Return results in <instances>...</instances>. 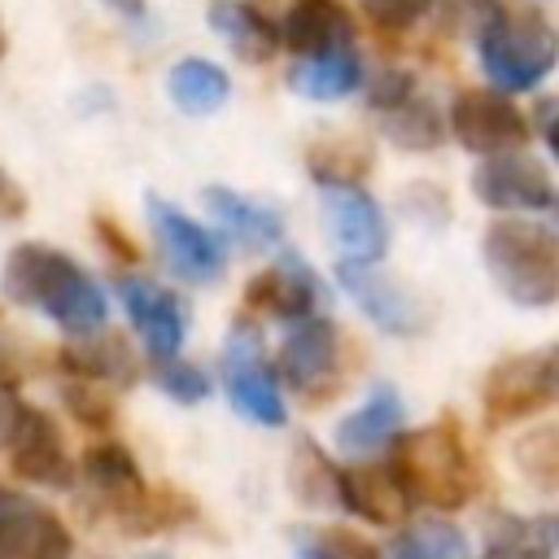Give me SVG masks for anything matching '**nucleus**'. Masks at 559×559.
<instances>
[{
    "label": "nucleus",
    "instance_id": "obj_17",
    "mask_svg": "<svg viewBox=\"0 0 559 559\" xmlns=\"http://www.w3.org/2000/svg\"><path fill=\"white\" fill-rule=\"evenodd\" d=\"M358 79H362V61L354 52V39L297 57V66L288 70V87L306 100H341L358 87Z\"/></svg>",
    "mask_w": 559,
    "mask_h": 559
},
{
    "label": "nucleus",
    "instance_id": "obj_27",
    "mask_svg": "<svg viewBox=\"0 0 559 559\" xmlns=\"http://www.w3.org/2000/svg\"><path fill=\"white\" fill-rule=\"evenodd\" d=\"M380 127L397 148H437L445 135V122L437 118V109L419 96H406L393 109H380Z\"/></svg>",
    "mask_w": 559,
    "mask_h": 559
},
{
    "label": "nucleus",
    "instance_id": "obj_43",
    "mask_svg": "<svg viewBox=\"0 0 559 559\" xmlns=\"http://www.w3.org/2000/svg\"><path fill=\"white\" fill-rule=\"evenodd\" d=\"M301 559H319V555H314V550H306V555H301Z\"/></svg>",
    "mask_w": 559,
    "mask_h": 559
},
{
    "label": "nucleus",
    "instance_id": "obj_5",
    "mask_svg": "<svg viewBox=\"0 0 559 559\" xmlns=\"http://www.w3.org/2000/svg\"><path fill=\"white\" fill-rule=\"evenodd\" d=\"M489 424H511L524 415H537L542 406L559 402V349H537V354H515L502 358L480 389Z\"/></svg>",
    "mask_w": 559,
    "mask_h": 559
},
{
    "label": "nucleus",
    "instance_id": "obj_23",
    "mask_svg": "<svg viewBox=\"0 0 559 559\" xmlns=\"http://www.w3.org/2000/svg\"><path fill=\"white\" fill-rule=\"evenodd\" d=\"M205 205H210V214H214L236 240H245L249 249H266V245H275V240L284 236V223H280V214H275L271 205L249 201V197H240V192H231V188H205Z\"/></svg>",
    "mask_w": 559,
    "mask_h": 559
},
{
    "label": "nucleus",
    "instance_id": "obj_32",
    "mask_svg": "<svg viewBox=\"0 0 559 559\" xmlns=\"http://www.w3.org/2000/svg\"><path fill=\"white\" fill-rule=\"evenodd\" d=\"M480 559H550V537L528 520H502L485 537Z\"/></svg>",
    "mask_w": 559,
    "mask_h": 559
},
{
    "label": "nucleus",
    "instance_id": "obj_40",
    "mask_svg": "<svg viewBox=\"0 0 559 559\" xmlns=\"http://www.w3.org/2000/svg\"><path fill=\"white\" fill-rule=\"evenodd\" d=\"M22 210H26V197H22V188L0 170V218H22Z\"/></svg>",
    "mask_w": 559,
    "mask_h": 559
},
{
    "label": "nucleus",
    "instance_id": "obj_13",
    "mask_svg": "<svg viewBox=\"0 0 559 559\" xmlns=\"http://www.w3.org/2000/svg\"><path fill=\"white\" fill-rule=\"evenodd\" d=\"M336 362H341V341H336V328L319 314H306L297 319V328L284 336L280 345V380H288L293 389L310 393L314 384H328L336 376Z\"/></svg>",
    "mask_w": 559,
    "mask_h": 559
},
{
    "label": "nucleus",
    "instance_id": "obj_37",
    "mask_svg": "<svg viewBox=\"0 0 559 559\" xmlns=\"http://www.w3.org/2000/svg\"><path fill=\"white\" fill-rule=\"evenodd\" d=\"M406 96H415V79H411L406 70H389V74H380L376 87H371V109H376V114H380V109H393V105H402Z\"/></svg>",
    "mask_w": 559,
    "mask_h": 559
},
{
    "label": "nucleus",
    "instance_id": "obj_25",
    "mask_svg": "<svg viewBox=\"0 0 559 559\" xmlns=\"http://www.w3.org/2000/svg\"><path fill=\"white\" fill-rule=\"evenodd\" d=\"M306 170L314 183L323 188H345V183H362L371 170V144L358 135H328L314 140L306 148Z\"/></svg>",
    "mask_w": 559,
    "mask_h": 559
},
{
    "label": "nucleus",
    "instance_id": "obj_4",
    "mask_svg": "<svg viewBox=\"0 0 559 559\" xmlns=\"http://www.w3.org/2000/svg\"><path fill=\"white\" fill-rule=\"evenodd\" d=\"M493 284L515 306H550L559 297V236L528 218H498L480 236Z\"/></svg>",
    "mask_w": 559,
    "mask_h": 559
},
{
    "label": "nucleus",
    "instance_id": "obj_14",
    "mask_svg": "<svg viewBox=\"0 0 559 559\" xmlns=\"http://www.w3.org/2000/svg\"><path fill=\"white\" fill-rule=\"evenodd\" d=\"M118 297L135 323V332L144 336L153 358H175L183 345V306L175 301L170 288L153 284V280H122Z\"/></svg>",
    "mask_w": 559,
    "mask_h": 559
},
{
    "label": "nucleus",
    "instance_id": "obj_16",
    "mask_svg": "<svg viewBox=\"0 0 559 559\" xmlns=\"http://www.w3.org/2000/svg\"><path fill=\"white\" fill-rule=\"evenodd\" d=\"M336 502L341 507H349L354 515H362V520H371V524H397V520H406V511H411V493H406V485H402V476L389 467H345L341 476H336Z\"/></svg>",
    "mask_w": 559,
    "mask_h": 559
},
{
    "label": "nucleus",
    "instance_id": "obj_12",
    "mask_svg": "<svg viewBox=\"0 0 559 559\" xmlns=\"http://www.w3.org/2000/svg\"><path fill=\"white\" fill-rule=\"evenodd\" d=\"M9 463H13V472H17L22 480H31V485H70V476H74L57 424H52L44 411H35V406H22V415H17V424H13Z\"/></svg>",
    "mask_w": 559,
    "mask_h": 559
},
{
    "label": "nucleus",
    "instance_id": "obj_22",
    "mask_svg": "<svg viewBox=\"0 0 559 559\" xmlns=\"http://www.w3.org/2000/svg\"><path fill=\"white\" fill-rule=\"evenodd\" d=\"M166 92H170V100H175L183 114L201 118V114H214V109L227 105L231 79H227L223 66H214V61H205V57H183V61L170 66Z\"/></svg>",
    "mask_w": 559,
    "mask_h": 559
},
{
    "label": "nucleus",
    "instance_id": "obj_29",
    "mask_svg": "<svg viewBox=\"0 0 559 559\" xmlns=\"http://www.w3.org/2000/svg\"><path fill=\"white\" fill-rule=\"evenodd\" d=\"M393 559H467V537L445 520H419L397 533Z\"/></svg>",
    "mask_w": 559,
    "mask_h": 559
},
{
    "label": "nucleus",
    "instance_id": "obj_38",
    "mask_svg": "<svg viewBox=\"0 0 559 559\" xmlns=\"http://www.w3.org/2000/svg\"><path fill=\"white\" fill-rule=\"evenodd\" d=\"M96 236H100V245H105L114 258H122V262H135V258H140V249L131 245V236H127L114 218H96Z\"/></svg>",
    "mask_w": 559,
    "mask_h": 559
},
{
    "label": "nucleus",
    "instance_id": "obj_8",
    "mask_svg": "<svg viewBox=\"0 0 559 559\" xmlns=\"http://www.w3.org/2000/svg\"><path fill=\"white\" fill-rule=\"evenodd\" d=\"M148 223H153L162 258L170 262L175 275H183L188 284H214L223 275V266H227L223 245L201 223H192L183 210H175L162 197H148Z\"/></svg>",
    "mask_w": 559,
    "mask_h": 559
},
{
    "label": "nucleus",
    "instance_id": "obj_19",
    "mask_svg": "<svg viewBox=\"0 0 559 559\" xmlns=\"http://www.w3.org/2000/svg\"><path fill=\"white\" fill-rule=\"evenodd\" d=\"M336 275H341V284H345V293H349L380 328H389V332H411V328L419 323L415 301H411L393 280L371 275L367 262H341Z\"/></svg>",
    "mask_w": 559,
    "mask_h": 559
},
{
    "label": "nucleus",
    "instance_id": "obj_44",
    "mask_svg": "<svg viewBox=\"0 0 559 559\" xmlns=\"http://www.w3.org/2000/svg\"><path fill=\"white\" fill-rule=\"evenodd\" d=\"M0 52H4V35H0Z\"/></svg>",
    "mask_w": 559,
    "mask_h": 559
},
{
    "label": "nucleus",
    "instance_id": "obj_20",
    "mask_svg": "<svg viewBox=\"0 0 559 559\" xmlns=\"http://www.w3.org/2000/svg\"><path fill=\"white\" fill-rule=\"evenodd\" d=\"M402 419H406L402 397H397L389 384H380V389L336 428V445H341L345 454H376L380 445H389V441L402 432Z\"/></svg>",
    "mask_w": 559,
    "mask_h": 559
},
{
    "label": "nucleus",
    "instance_id": "obj_2",
    "mask_svg": "<svg viewBox=\"0 0 559 559\" xmlns=\"http://www.w3.org/2000/svg\"><path fill=\"white\" fill-rule=\"evenodd\" d=\"M480 70L498 92L537 87L559 61V31L546 22L542 9H493L476 31Z\"/></svg>",
    "mask_w": 559,
    "mask_h": 559
},
{
    "label": "nucleus",
    "instance_id": "obj_45",
    "mask_svg": "<svg viewBox=\"0 0 559 559\" xmlns=\"http://www.w3.org/2000/svg\"><path fill=\"white\" fill-rule=\"evenodd\" d=\"M555 205H559V201H555Z\"/></svg>",
    "mask_w": 559,
    "mask_h": 559
},
{
    "label": "nucleus",
    "instance_id": "obj_39",
    "mask_svg": "<svg viewBox=\"0 0 559 559\" xmlns=\"http://www.w3.org/2000/svg\"><path fill=\"white\" fill-rule=\"evenodd\" d=\"M17 415H22V397H17V389L9 380H0V445H9Z\"/></svg>",
    "mask_w": 559,
    "mask_h": 559
},
{
    "label": "nucleus",
    "instance_id": "obj_1",
    "mask_svg": "<svg viewBox=\"0 0 559 559\" xmlns=\"http://www.w3.org/2000/svg\"><path fill=\"white\" fill-rule=\"evenodd\" d=\"M4 297L17 301V306H39L48 319H57L66 332L74 336H92L100 332L105 323V293L87 280V271L48 249V245H17L9 258H4Z\"/></svg>",
    "mask_w": 559,
    "mask_h": 559
},
{
    "label": "nucleus",
    "instance_id": "obj_28",
    "mask_svg": "<svg viewBox=\"0 0 559 559\" xmlns=\"http://www.w3.org/2000/svg\"><path fill=\"white\" fill-rule=\"evenodd\" d=\"M192 515H197V502L183 489L157 485V489H144L118 520L127 524V533H157V528H175V524H183Z\"/></svg>",
    "mask_w": 559,
    "mask_h": 559
},
{
    "label": "nucleus",
    "instance_id": "obj_9",
    "mask_svg": "<svg viewBox=\"0 0 559 559\" xmlns=\"http://www.w3.org/2000/svg\"><path fill=\"white\" fill-rule=\"evenodd\" d=\"M70 528L35 498L0 485V559H70Z\"/></svg>",
    "mask_w": 559,
    "mask_h": 559
},
{
    "label": "nucleus",
    "instance_id": "obj_26",
    "mask_svg": "<svg viewBox=\"0 0 559 559\" xmlns=\"http://www.w3.org/2000/svg\"><path fill=\"white\" fill-rule=\"evenodd\" d=\"M70 376L79 380H131L135 376V362H131V349L122 336H105V341H87V345H66L61 358H57Z\"/></svg>",
    "mask_w": 559,
    "mask_h": 559
},
{
    "label": "nucleus",
    "instance_id": "obj_36",
    "mask_svg": "<svg viewBox=\"0 0 559 559\" xmlns=\"http://www.w3.org/2000/svg\"><path fill=\"white\" fill-rule=\"evenodd\" d=\"M428 4H432V0H358V9H362L376 26H384V31H406V26H415V22L428 13Z\"/></svg>",
    "mask_w": 559,
    "mask_h": 559
},
{
    "label": "nucleus",
    "instance_id": "obj_42",
    "mask_svg": "<svg viewBox=\"0 0 559 559\" xmlns=\"http://www.w3.org/2000/svg\"><path fill=\"white\" fill-rule=\"evenodd\" d=\"M546 144H550V153L559 157V114H555V118L546 122Z\"/></svg>",
    "mask_w": 559,
    "mask_h": 559
},
{
    "label": "nucleus",
    "instance_id": "obj_35",
    "mask_svg": "<svg viewBox=\"0 0 559 559\" xmlns=\"http://www.w3.org/2000/svg\"><path fill=\"white\" fill-rule=\"evenodd\" d=\"M310 550H314L319 559H380V550H376L367 537L349 533V528H319Z\"/></svg>",
    "mask_w": 559,
    "mask_h": 559
},
{
    "label": "nucleus",
    "instance_id": "obj_33",
    "mask_svg": "<svg viewBox=\"0 0 559 559\" xmlns=\"http://www.w3.org/2000/svg\"><path fill=\"white\" fill-rule=\"evenodd\" d=\"M66 406L87 428H109L114 424V397L105 393V380H79L74 376V384H66Z\"/></svg>",
    "mask_w": 559,
    "mask_h": 559
},
{
    "label": "nucleus",
    "instance_id": "obj_24",
    "mask_svg": "<svg viewBox=\"0 0 559 559\" xmlns=\"http://www.w3.org/2000/svg\"><path fill=\"white\" fill-rule=\"evenodd\" d=\"M83 476H87V485L109 502L114 515H122V511L148 489L127 445H92L87 459H83Z\"/></svg>",
    "mask_w": 559,
    "mask_h": 559
},
{
    "label": "nucleus",
    "instance_id": "obj_41",
    "mask_svg": "<svg viewBox=\"0 0 559 559\" xmlns=\"http://www.w3.org/2000/svg\"><path fill=\"white\" fill-rule=\"evenodd\" d=\"M105 4H114V9L127 13V17H140V13H144V0H105Z\"/></svg>",
    "mask_w": 559,
    "mask_h": 559
},
{
    "label": "nucleus",
    "instance_id": "obj_34",
    "mask_svg": "<svg viewBox=\"0 0 559 559\" xmlns=\"http://www.w3.org/2000/svg\"><path fill=\"white\" fill-rule=\"evenodd\" d=\"M157 384L162 393H170L175 402H201L210 393V376L192 362H179V358H162L157 367Z\"/></svg>",
    "mask_w": 559,
    "mask_h": 559
},
{
    "label": "nucleus",
    "instance_id": "obj_18",
    "mask_svg": "<svg viewBox=\"0 0 559 559\" xmlns=\"http://www.w3.org/2000/svg\"><path fill=\"white\" fill-rule=\"evenodd\" d=\"M280 39L297 57H310V52H323L332 44L354 39V31H349V13L341 0H293L284 13Z\"/></svg>",
    "mask_w": 559,
    "mask_h": 559
},
{
    "label": "nucleus",
    "instance_id": "obj_21",
    "mask_svg": "<svg viewBox=\"0 0 559 559\" xmlns=\"http://www.w3.org/2000/svg\"><path fill=\"white\" fill-rule=\"evenodd\" d=\"M205 17L245 61H266L280 48V26L271 17H262L253 4H245V0H210Z\"/></svg>",
    "mask_w": 559,
    "mask_h": 559
},
{
    "label": "nucleus",
    "instance_id": "obj_11",
    "mask_svg": "<svg viewBox=\"0 0 559 559\" xmlns=\"http://www.w3.org/2000/svg\"><path fill=\"white\" fill-rule=\"evenodd\" d=\"M472 192L476 201L493 205V210H542L555 205V188L550 175L524 157V153H489L476 170H472Z\"/></svg>",
    "mask_w": 559,
    "mask_h": 559
},
{
    "label": "nucleus",
    "instance_id": "obj_31",
    "mask_svg": "<svg viewBox=\"0 0 559 559\" xmlns=\"http://www.w3.org/2000/svg\"><path fill=\"white\" fill-rule=\"evenodd\" d=\"M515 467L537 489H559V424H542L524 432L515 445Z\"/></svg>",
    "mask_w": 559,
    "mask_h": 559
},
{
    "label": "nucleus",
    "instance_id": "obj_7",
    "mask_svg": "<svg viewBox=\"0 0 559 559\" xmlns=\"http://www.w3.org/2000/svg\"><path fill=\"white\" fill-rule=\"evenodd\" d=\"M450 131L463 148L472 153H511L528 140V122L524 114L502 96V92H489V87H467L454 96L450 105Z\"/></svg>",
    "mask_w": 559,
    "mask_h": 559
},
{
    "label": "nucleus",
    "instance_id": "obj_15",
    "mask_svg": "<svg viewBox=\"0 0 559 559\" xmlns=\"http://www.w3.org/2000/svg\"><path fill=\"white\" fill-rule=\"evenodd\" d=\"M323 301V288L319 280L306 271L301 258H284L280 266L253 275L245 284V310L253 314H280V319H306L314 314V306Z\"/></svg>",
    "mask_w": 559,
    "mask_h": 559
},
{
    "label": "nucleus",
    "instance_id": "obj_6",
    "mask_svg": "<svg viewBox=\"0 0 559 559\" xmlns=\"http://www.w3.org/2000/svg\"><path fill=\"white\" fill-rule=\"evenodd\" d=\"M223 380H227L231 406H236L245 419H253V424H262V428H280V424H284L280 371L266 362L258 328H245V323L231 328L227 354H223Z\"/></svg>",
    "mask_w": 559,
    "mask_h": 559
},
{
    "label": "nucleus",
    "instance_id": "obj_30",
    "mask_svg": "<svg viewBox=\"0 0 559 559\" xmlns=\"http://www.w3.org/2000/svg\"><path fill=\"white\" fill-rule=\"evenodd\" d=\"M336 476H341V472L323 459V450H319L314 441H297L288 480H293V493H297L306 507H328V502H336Z\"/></svg>",
    "mask_w": 559,
    "mask_h": 559
},
{
    "label": "nucleus",
    "instance_id": "obj_3",
    "mask_svg": "<svg viewBox=\"0 0 559 559\" xmlns=\"http://www.w3.org/2000/svg\"><path fill=\"white\" fill-rule=\"evenodd\" d=\"M393 472L402 476L411 498H419L437 511H454V507L472 502L476 480H480L476 459L454 419H437V424L402 437L393 450Z\"/></svg>",
    "mask_w": 559,
    "mask_h": 559
},
{
    "label": "nucleus",
    "instance_id": "obj_10",
    "mask_svg": "<svg viewBox=\"0 0 559 559\" xmlns=\"http://www.w3.org/2000/svg\"><path fill=\"white\" fill-rule=\"evenodd\" d=\"M323 223H328V240L336 245L341 262H367L371 266L376 258H384V245H389L384 214L358 183L323 192Z\"/></svg>",
    "mask_w": 559,
    "mask_h": 559
}]
</instances>
